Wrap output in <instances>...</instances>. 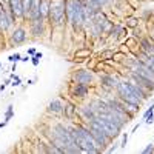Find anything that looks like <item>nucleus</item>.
Listing matches in <instances>:
<instances>
[{
    "instance_id": "6e6552de",
    "label": "nucleus",
    "mask_w": 154,
    "mask_h": 154,
    "mask_svg": "<svg viewBox=\"0 0 154 154\" xmlns=\"http://www.w3.org/2000/svg\"><path fill=\"white\" fill-rule=\"evenodd\" d=\"M29 17H31V20L40 19V17H42V14H40V0H32V2H31Z\"/></svg>"
},
{
    "instance_id": "2f4dec72",
    "label": "nucleus",
    "mask_w": 154,
    "mask_h": 154,
    "mask_svg": "<svg viewBox=\"0 0 154 154\" xmlns=\"http://www.w3.org/2000/svg\"><path fill=\"white\" fill-rule=\"evenodd\" d=\"M0 66H2V63H0Z\"/></svg>"
},
{
    "instance_id": "ddd939ff",
    "label": "nucleus",
    "mask_w": 154,
    "mask_h": 154,
    "mask_svg": "<svg viewBox=\"0 0 154 154\" xmlns=\"http://www.w3.org/2000/svg\"><path fill=\"white\" fill-rule=\"evenodd\" d=\"M80 112H82V116L89 122V120H93L94 117H96V112H94V109L91 108V105H88V106H83V108H80Z\"/></svg>"
},
{
    "instance_id": "5701e85b",
    "label": "nucleus",
    "mask_w": 154,
    "mask_h": 154,
    "mask_svg": "<svg viewBox=\"0 0 154 154\" xmlns=\"http://www.w3.org/2000/svg\"><path fill=\"white\" fill-rule=\"evenodd\" d=\"M11 117H12V105H9V106H8V109H6V116H5V119H6V120H9Z\"/></svg>"
},
{
    "instance_id": "2eb2a0df",
    "label": "nucleus",
    "mask_w": 154,
    "mask_h": 154,
    "mask_svg": "<svg viewBox=\"0 0 154 154\" xmlns=\"http://www.w3.org/2000/svg\"><path fill=\"white\" fill-rule=\"evenodd\" d=\"M49 3H51V0H40V14H42V17L49 16Z\"/></svg>"
},
{
    "instance_id": "473e14b6",
    "label": "nucleus",
    "mask_w": 154,
    "mask_h": 154,
    "mask_svg": "<svg viewBox=\"0 0 154 154\" xmlns=\"http://www.w3.org/2000/svg\"><path fill=\"white\" fill-rule=\"evenodd\" d=\"M0 125H2V123H0Z\"/></svg>"
},
{
    "instance_id": "f3484780",
    "label": "nucleus",
    "mask_w": 154,
    "mask_h": 154,
    "mask_svg": "<svg viewBox=\"0 0 154 154\" xmlns=\"http://www.w3.org/2000/svg\"><path fill=\"white\" fill-rule=\"evenodd\" d=\"M91 56V51L89 49H80V51H77V53L74 54L75 59H85V57H89Z\"/></svg>"
},
{
    "instance_id": "4be33fe9",
    "label": "nucleus",
    "mask_w": 154,
    "mask_h": 154,
    "mask_svg": "<svg viewBox=\"0 0 154 154\" xmlns=\"http://www.w3.org/2000/svg\"><path fill=\"white\" fill-rule=\"evenodd\" d=\"M152 122H154V114H152V112L146 114V116H145V123H146V125H151Z\"/></svg>"
},
{
    "instance_id": "cd10ccee",
    "label": "nucleus",
    "mask_w": 154,
    "mask_h": 154,
    "mask_svg": "<svg viewBox=\"0 0 154 154\" xmlns=\"http://www.w3.org/2000/svg\"><path fill=\"white\" fill-rule=\"evenodd\" d=\"M117 145H119V143H114V146H111V148L108 149V152H114L116 149H117Z\"/></svg>"
},
{
    "instance_id": "423d86ee",
    "label": "nucleus",
    "mask_w": 154,
    "mask_h": 154,
    "mask_svg": "<svg viewBox=\"0 0 154 154\" xmlns=\"http://www.w3.org/2000/svg\"><path fill=\"white\" fill-rule=\"evenodd\" d=\"M8 3H9V9H11L12 14H14V17H17V19L25 17V11H23L22 0H8Z\"/></svg>"
},
{
    "instance_id": "6ab92c4d",
    "label": "nucleus",
    "mask_w": 154,
    "mask_h": 154,
    "mask_svg": "<svg viewBox=\"0 0 154 154\" xmlns=\"http://www.w3.org/2000/svg\"><path fill=\"white\" fill-rule=\"evenodd\" d=\"M42 59V53H35L34 56H32V65L34 66H37L38 65V60Z\"/></svg>"
},
{
    "instance_id": "4468645a",
    "label": "nucleus",
    "mask_w": 154,
    "mask_h": 154,
    "mask_svg": "<svg viewBox=\"0 0 154 154\" xmlns=\"http://www.w3.org/2000/svg\"><path fill=\"white\" fill-rule=\"evenodd\" d=\"M139 57H140V62L145 63L146 66H149V68L154 71V56H148L146 53H142Z\"/></svg>"
},
{
    "instance_id": "7ed1b4c3",
    "label": "nucleus",
    "mask_w": 154,
    "mask_h": 154,
    "mask_svg": "<svg viewBox=\"0 0 154 154\" xmlns=\"http://www.w3.org/2000/svg\"><path fill=\"white\" fill-rule=\"evenodd\" d=\"M96 119L99 120V123L103 126V130H105V133L112 139V137H116V136H119V133H120V130L122 128L119 126V125H116L112 120H109V119H105V117H102V116H96Z\"/></svg>"
},
{
    "instance_id": "dca6fc26",
    "label": "nucleus",
    "mask_w": 154,
    "mask_h": 154,
    "mask_svg": "<svg viewBox=\"0 0 154 154\" xmlns=\"http://www.w3.org/2000/svg\"><path fill=\"white\" fill-rule=\"evenodd\" d=\"M63 111H65L66 117H72L74 112H75L77 109H75V106H74L72 103H65V106H63Z\"/></svg>"
},
{
    "instance_id": "20e7f679",
    "label": "nucleus",
    "mask_w": 154,
    "mask_h": 154,
    "mask_svg": "<svg viewBox=\"0 0 154 154\" xmlns=\"http://www.w3.org/2000/svg\"><path fill=\"white\" fill-rule=\"evenodd\" d=\"M53 134H54V136H57L59 139H62L63 142H65V143L68 145V148L74 145L72 139H71V134H69V130H68V128H66L65 125H62V123L54 125V128H53ZM66 151H68V149H66Z\"/></svg>"
},
{
    "instance_id": "393cba45",
    "label": "nucleus",
    "mask_w": 154,
    "mask_h": 154,
    "mask_svg": "<svg viewBox=\"0 0 154 154\" xmlns=\"http://www.w3.org/2000/svg\"><path fill=\"white\" fill-rule=\"evenodd\" d=\"M126 142H128V134H123V136H122V142L119 143L120 148H125V146H126Z\"/></svg>"
},
{
    "instance_id": "1a4fd4ad",
    "label": "nucleus",
    "mask_w": 154,
    "mask_h": 154,
    "mask_svg": "<svg viewBox=\"0 0 154 154\" xmlns=\"http://www.w3.org/2000/svg\"><path fill=\"white\" fill-rule=\"evenodd\" d=\"M42 22H43V17L31 20V31H32L34 35H42V31H43V25H42Z\"/></svg>"
},
{
    "instance_id": "aec40b11",
    "label": "nucleus",
    "mask_w": 154,
    "mask_h": 154,
    "mask_svg": "<svg viewBox=\"0 0 154 154\" xmlns=\"http://www.w3.org/2000/svg\"><path fill=\"white\" fill-rule=\"evenodd\" d=\"M109 57H114V51H103L100 54V59H109Z\"/></svg>"
},
{
    "instance_id": "bb28decb",
    "label": "nucleus",
    "mask_w": 154,
    "mask_h": 154,
    "mask_svg": "<svg viewBox=\"0 0 154 154\" xmlns=\"http://www.w3.org/2000/svg\"><path fill=\"white\" fill-rule=\"evenodd\" d=\"M152 111H154V102H152V105H151V106H149V108H148V109H146L145 112H143V117H145V116H146V114H149V112H152Z\"/></svg>"
},
{
    "instance_id": "f8f14e48",
    "label": "nucleus",
    "mask_w": 154,
    "mask_h": 154,
    "mask_svg": "<svg viewBox=\"0 0 154 154\" xmlns=\"http://www.w3.org/2000/svg\"><path fill=\"white\" fill-rule=\"evenodd\" d=\"M102 85H103V86H108V88H117V85H119V80L116 79L114 75H109V74H106V75H103V77H102Z\"/></svg>"
},
{
    "instance_id": "b1692460",
    "label": "nucleus",
    "mask_w": 154,
    "mask_h": 154,
    "mask_svg": "<svg viewBox=\"0 0 154 154\" xmlns=\"http://www.w3.org/2000/svg\"><path fill=\"white\" fill-rule=\"evenodd\" d=\"M142 152H143V154H149V152H154V145H152V143H149V145H148V146H146V148H145V149L142 151Z\"/></svg>"
},
{
    "instance_id": "f03ea898",
    "label": "nucleus",
    "mask_w": 154,
    "mask_h": 154,
    "mask_svg": "<svg viewBox=\"0 0 154 154\" xmlns=\"http://www.w3.org/2000/svg\"><path fill=\"white\" fill-rule=\"evenodd\" d=\"M117 93H119L120 100H123V102H130V103H134V105H140V102H142V99L136 96L134 91L131 89L130 82H119Z\"/></svg>"
},
{
    "instance_id": "39448f33",
    "label": "nucleus",
    "mask_w": 154,
    "mask_h": 154,
    "mask_svg": "<svg viewBox=\"0 0 154 154\" xmlns=\"http://www.w3.org/2000/svg\"><path fill=\"white\" fill-rule=\"evenodd\" d=\"M72 79H74L75 83L89 85V83L93 82L94 75H93L91 71H88V69H77V71H74V74H72Z\"/></svg>"
},
{
    "instance_id": "0eeeda50",
    "label": "nucleus",
    "mask_w": 154,
    "mask_h": 154,
    "mask_svg": "<svg viewBox=\"0 0 154 154\" xmlns=\"http://www.w3.org/2000/svg\"><path fill=\"white\" fill-rule=\"evenodd\" d=\"M25 38H26V31L23 28H16L12 35H11V42L14 45H20V43L25 42Z\"/></svg>"
},
{
    "instance_id": "a211bd4d",
    "label": "nucleus",
    "mask_w": 154,
    "mask_h": 154,
    "mask_svg": "<svg viewBox=\"0 0 154 154\" xmlns=\"http://www.w3.org/2000/svg\"><path fill=\"white\" fill-rule=\"evenodd\" d=\"M31 2H32V0H22V3H23V11H25V17H26V16H29Z\"/></svg>"
},
{
    "instance_id": "412c9836",
    "label": "nucleus",
    "mask_w": 154,
    "mask_h": 154,
    "mask_svg": "<svg viewBox=\"0 0 154 154\" xmlns=\"http://www.w3.org/2000/svg\"><path fill=\"white\" fill-rule=\"evenodd\" d=\"M8 60H9V62H12V63H14V62L17 63L19 60H22V57H20V54H17V53H16V54L9 56V57H8Z\"/></svg>"
},
{
    "instance_id": "f257e3e1",
    "label": "nucleus",
    "mask_w": 154,
    "mask_h": 154,
    "mask_svg": "<svg viewBox=\"0 0 154 154\" xmlns=\"http://www.w3.org/2000/svg\"><path fill=\"white\" fill-rule=\"evenodd\" d=\"M66 0H51L49 3V19L54 22V25H62L66 20Z\"/></svg>"
},
{
    "instance_id": "7c9ffc66",
    "label": "nucleus",
    "mask_w": 154,
    "mask_h": 154,
    "mask_svg": "<svg viewBox=\"0 0 154 154\" xmlns=\"http://www.w3.org/2000/svg\"><path fill=\"white\" fill-rule=\"evenodd\" d=\"M99 2H100V5H106L108 2H111V0H99Z\"/></svg>"
},
{
    "instance_id": "9b49d317",
    "label": "nucleus",
    "mask_w": 154,
    "mask_h": 154,
    "mask_svg": "<svg viewBox=\"0 0 154 154\" xmlns=\"http://www.w3.org/2000/svg\"><path fill=\"white\" fill-rule=\"evenodd\" d=\"M72 94L75 97H86L88 96V85L75 83V86L72 88Z\"/></svg>"
},
{
    "instance_id": "a878e982",
    "label": "nucleus",
    "mask_w": 154,
    "mask_h": 154,
    "mask_svg": "<svg viewBox=\"0 0 154 154\" xmlns=\"http://www.w3.org/2000/svg\"><path fill=\"white\" fill-rule=\"evenodd\" d=\"M11 77L14 79V83H12V85H14V86H19V85H20V77H16V75H11Z\"/></svg>"
},
{
    "instance_id": "9d476101",
    "label": "nucleus",
    "mask_w": 154,
    "mask_h": 154,
    "mask_svg": "<svg viewBox=\"0 0 154 154\" xmlns=\"http://www.w3.org/2000/svg\"><path fill=\"white\" fill-rule=\"evenodd\" d=\"M63 102L59 100V99H54L51 103L48 105V111L49 112H54V114H59V112H63Z\"/></svg>"
},
{
    "instance_id": "c85d7f7f",
    "label": "nucleus",
    "mask_w": 154,
    "mask_h": 154,
    "mask_svg": "<svg viewBox=\"0 0 154 154\" xmlns=\"http://www.w3.org/2000/svg\"><path fill=\"white\" fill-rule=\"evenodd\" d=\"M128 22H130V26H136V25H137V23H136L137 20H134V19H130Z\"/></svg>"
},
{
    "instance_id": "c756f323",
    "label": "nucleus",
    "mask_w": 154,
    "mask_h": 154,
    "mask_svg": "<svg viewBox=\"0 0 154 154\" xmlns=\"http://www.w3.org/2000/svg\"><path fill=\"white\" fill-rule=\"evenodd\" d=\"M34 54H35V49L34 48H29L28 49V56H34Z\"/></svg>"
}]
</instances>
